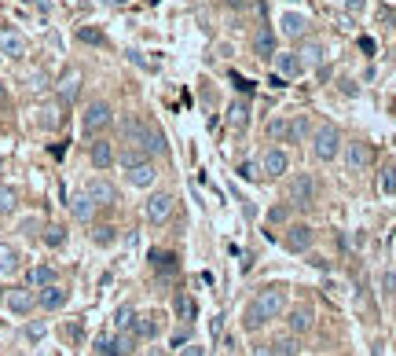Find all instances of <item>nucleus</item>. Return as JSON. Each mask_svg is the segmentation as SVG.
Instances as JSON below:
<instances>
[{
	"instance_id": "nucleus-1",
	"label": "nucleus",
	"mask_w": 396,
	"mask_h": 356,
	"mask_svg": "<svg viewBox=\"0 0 396 356\" xmlns=\"http://www.w3.org/2000/svg\"><path fill=\"white\" fill-rule=\"evenodd\" d=\"M283 309H286V290L283 287H264L261 294L253 298V305L246 309V327L250 331H257V327H264L268 320H275V316H283Z\"/></svg>"
},
{
	"instance_id": "nucleus-2",
	"label": "nucleus",
	"mask_w": 396,
	"mask_h": 356,
	"mask_svg": "<svg viewBox=\"0 0 396 356\" xmlns=\"http://www.w3.org/2000/svg\"><path fill=\"white\" fill-rule=\"evenodd\" d=\"M121 133L132 140V147H140L143 155H165V136L158 133L154 125H143V122H136V118H125L121 122Z\"/></svg>"
},
{
	"instance_id": "nucleus-3",
	"label": "nucleus",
	"mask_w": 396,
	"mask_h": 356,
	"mask_svg": "<svg viewBox=\"0 0 396 356\" xmlns=\"http://www.w3.org/2000/svg\"><path fill=\"white\" fill-rule=\"evenodd\" d=\"M312 151H316L319 162H334L338 151H341V133L334 125H319L316 136H312Z\"/></svg>"
},
{
	"instance_id": "nucleus-4",
	"label": "nucleus",
	"mask_w": 396,
	"mask_h": 356,
	"mask_svg": "<svg viewBox=\"0 0 396 356\" xmlns=\"http://www.w3.org/2000/svg\"><path fill=\"white\" fill-rule=\"evenodd\" d=\"M110 122H114V111H110V103H103V100L89 103V111H84V118H81V125H84V133H89V136L103 133Z\"/></svg>"
},
{
	"instance_id": "nucleus-5",
	"label": "nucleus",
	"mask_w": 396,
	"mask_h": 356,
	"mask_svg": "<svg viewBox=\"0 0 396 356\" xmlns=\"http://www.w3.org/2000/svg\"><path fill=\"white\" fill-rule=\"evenodd\" d=\"M290 202L297 210H308L316 202V180L312 173H297V177L290 180Z\"/></svg>"
},
{
	"instance_id": "nucleus-6",
	"label": "nucleus",
	"mask_w": 396,
	"mask_h": 356,
	"mask_svg": "<svg viewBox=\"0 0 396 356\" xmlns=\"http://www.w3.org/2000/svg\"><path fill=\"white\" fill-rule=\"evenodd\" d=\"M312 239H316V232L308 228V224H294V228L283 235V243H286V250H290V254H305V250H312Z\"/></svg>"
},
{
	"instance_id": "nucleus-7",
	"label": "nucleus",
	"mask_w": 396,
	"mask_h": 356,
	"mask_svg": "<svg viewBox=\"0 0 396 356\" xmlns=\"http://www.w3.org/2000/svg\"><path fill=\"white\" fill-rule=\"evenodd\" d=\"M371 144H363V140H352V144L345 147V166H349V173H363L371 166Z\"/></svg>"
},
{
	"instance_id": "nucleus-8",
	"label": "nucleus",
	"mask_w": 396,
	"mask_h": 356,
	"mask_svg": "<svg viewBox=\"0 0 396 356\" xmlns=\"http://www.w3.org/2000/svg\"><path fill=\"white\" fill-rule=\"evenodd\" d=\"M286 169H290V158H286L283 147H268V151H264V158H261V173H264V177H283Z\"/></svg>"
},
{
	"instance_id": "nucleus-9",
	"label": "nucleus",
	"mask_w": 396,
	"mask_h": 356,
	"mask_svg": "<svg viewBox=\"0 0 396 356\" xmlns=\"http://www.w3.org/2000/svg\"><path fill=\"white\" fill-rule=\"evenodd\" d=\"M0 52H4L8 59H23V56H26V41H23V34H19V30H12V26H0Z\"/></svg>"
},
{
	"instance_id": "nucleus-10",
	"label": "nucleus",
	"mask_w": 396,
	"mask_h": 356,
	"mask_svg": "<svg viewBox=\"0 0 396 356\" xmlns=\"http://www.w3.org/2000/svg\"><path fill=\"white\" fill-rule=\"evenodd\" d=\"M89 199L95 202V206H114L117 202V188L110 184V180H103V177H95V180H89Z\"/></svg>"
},
{
	"instance_id": "nucleus-11",
	"label": "nucleus",
	"mask_w": 396,
	"mask_h": 356,
	"mask_svg": "<svg viewBox=\"0 0 396 356\" xmlns=\"http://www.w3.org/2000/svg\"><path fill=\"white\" fill-rule=\"evenodd\" d=\"M173 195H151L147 199V221L151 224H165L169 217H173Z\"/></svg>"
},
{
	"instance_id": "nucleus-12",
	"label": "nucleus",
	"mask_w": 396,
	"mask_h": 356,
	"mask_svg": "<svg viewBox=\"0 0 396 356\" xmlns=\"http://www.w3.org/2000/svg\"><path fill=\"white\" fill-rule=\"evenodd\" d=\"M8 309H12L15 316H26V312L37 309V294H34V290H26V287L8 290Z\"/></svg>"
},
{
	"instance_id": "nucleus-13",
	"label": "nucleus",
	"mask_w": 396,
	"mask_h": 356,
	"mask_svg": "<svg viewBox=\"0 0 396 356\" xmlns=\"http://www.w3.org/2000/svg\"><path fill=\"white\" fill-rule=\"evenodd\" d=\"M67 290H62L59 283H48V287H40L37 290V305L40 309H48V312H56V309H62V305H67Z\"/></svg>"
},
{
	"instance_id": "nucleus-14",
	"label": "nucleus",
	"mask_w": 396,
	"mask_h": 356,
	"mask_svg": "<svg viewBox=\"0 0 396 356\" xmlns=\"http://www.w3.org/2000/svg\"><path fill=\"white\" fill-rule=\"evenodd\" d=\"M272 59H275V74H279L283 81H294V78H301V74H305L301 59H297V56H290V52H283V56L275 52Z\"/></svg>"
},
{
	"instance_id": "nucleus-15",
	"label": "nucleus",
	"mask_w": 396,
	"mask_h": 356,
	"mask_svg": "<svg viewBox=\"0 0 396 356\" xmlns=\"http://www.w3.org/2000/svg\"><path fill=\"white\" fill-rule=\"evenodd\" d=\"M253 56L257 59H272L275 56V30L272 26H257V34H253Z\"/></svg>"
},
{
	"instance_id": "nucleus-16",
	"label": "nucleus",
	"mask_w": 396,
	"mask_h": 356,
	"mask_svg": "<svg viewBox=\"0 0 396 356\" xmlns=\"http://www.w3.org/2000/svg\"><path fill=\"white\" fill-rule=\"evenodd\" d=\"M154 180H158V169H154V162H147V158L136 162V166L128 169V184H132V188H151Z\"/></svg>"
},
{
	"instance_id": "nucleus-17",
	"label": "nucleus",
	"mask_w": 396,
	"mask_h": 356,
	"mask_svg": "<svg viewBox=\"0 0 396 356\" xmlns=\"http://www.w3.org/2000/svg\"><path fill=\"white\" fill-rule=\"evenodd\" d=\"M78 92H81V70H67L59 78V100L73 103V100H78Z\"/></svg>"
},
{
	"instance_id": "nucleus-18",
	"label": "nucleus",
	"mask_w": 396,
	"mask_h": 356,
	"mask_svg": "<svg viewBox=\"0 0 396 356\" xmlns=\"http://www.w3.org/2000/svg\"><path fill=\"white\" fill-rule=\"evenodd\" d=\"M70 213H73V217H78L81 224H89V221H92L95 202L89 199V191H81V195H73V199H70Z\"/></svg>"
},
{
	"instance_id": "nucleus-19",
	"label": "nucleus",
	"mask_w": 396,
	"mask_h": 356,
	"mask_svg": "<svg viewBox=\"0 0 396 356\" xmlns=\"http://www.w3.org/2000/svg\"><path fill=\"white\" fill-rule=\"evenodd\" d=\"M89 155H92V166H95V169H110V166H114V147L106 144V140H95Z\"/></svg>"
},
{
	"instance_id": "nucleus-20",
	"label": "nucleus",
	"mask_w": 396,
	"mask_h": 356,
	"mask_svg": "<svg viewBox=\"0 0 396 356\" xmlns=\"http://www.w3.org/2000/svg\"><path fill=\"white\" fill-rule=\"evenodd\" d=\"M297 59H301V67H323V45L319 41H308V45H301V52H297Z\"/></svg>"
},
{
	"instance_id": "nucleus-21",
	"label": "nucleus",
	"mask_w": 396,
	"mask_h": 356,
	"mask_svg": "<svg viewBox=\"0 0 396 356\" xmlns=\"http://www.w3.org/2000/svg\"><path fill=\"white\" fill-rule=\"evenodd\" d=\"M246 122H250V103H246V100H235V103L228 107V125H231V129H239V133H242V129H246Z\"/></svg>"
},
{
	"instance_id": "nucleus-22",
	"label": "nucleus",
	"mask_w": 396,
	"mask_h": 356,
	"mask_svg": "<svg viewBox=\"0 0 396 356\" xmlns=\"http://www.w3.org/2000/svg\"><path fill=\"white\" fill-rule=\"evenodd\" d=\"M15 272H19V250L0 243V276H15Z\"/></svg>"
},
{
	"instance_id": "nucleus-23",
	"label": "nucleus",
	"mask_w": 396,
	"mask_h": 356,
	"mask_svg": "<svg viewBox=\"0 0 396 356\" xmlns=\"http://www.w3.org/2000/svg\"><path fill=\"white\" fill-rule=\"evenodd\" d=\"M132 334L136 338H158V316H136V323H132Z\"/></svg>"
},
{
	"instance_id": "nucleus-24",
	"label": "nucleus",
	"mask_w": 396,
	"mask_h": 356,
	"mask_svg": "<svg viewBox=\"0 0 396 356\" xmlns=\"http://www.w3.org/2000/svg\"><path fill=\"white\" fill-rule=\"evenodd\" d=\"M312 323H316L312 309H294V312H290V331H294V334H305V331H312Z\"/></svg>"
},
{
	"instance_id": "nucleus-25",
	"label": "nucleus",
	"mask_w": 396,
	"mask_h": 356,
	"mask_svg": "<svg viewBox=\"0 0 396 356\" xmlns=\"http://www.w3.org/2000/svg\"><path fill=\"white\" fill-rule=\"evenodd\" d=\"M48 283H56V268H51V265L30 268V287H48Z\"/></svg>"
},
{
	"instance_id": "nucleus-26",
	"label": "nucleus",
	"mask_w": 396,
	"mask_h": 356,
	"mask_svg": "<svg viewBox=\"0 0 396 356\" xmlns=\"http://www.w3.org/2000/svg\"><path fill=\"white\" fill-rule=\"evenodd\" d=\"M308 133H312V129H308V118H305V114H297L294 122H290V140H286V144H305Z\"/></svg>"
},
{
	"instance_id": "nucleus-27",
	"label": "nucleus",
	"mask_w": 396,
	"mask_h": 356,
	"mask_svg": "<svg viewBox=\"0 0 396 356\" xmlns=\"http://www.w3.org/2000/svg\"><path fill=\"white\" fill-rule=\"evenodd\" d=\"M283 34L286 37H305V30H308V23H305V19L301 15H283Z\"/></svg>"
},
{
	"instance_id": "nucleus-28",
	"label": "nucleus",
	"mask_w": 396,
	"mask_h": 356,
	"mask_svg": "<svg viewBox=\"0 0 396 356\" xmlns=\"http://www.w3.org/2000/svg\"><path fill=\"white\" fill-rule=\"evenodd\" d=\"M15 206H19V191H15V188H8V184H0V217L15 213Z\"/></svg>"
},
{
	"instance_id": "nucleus-29",
	"label": "nucleus",
	"mask_w": 396,
	"mask_h": 356,
	"mask_svg": "<svg viewBox=\"0 0 396 356\" xmlns=\"http://www.w3.org/2000/svg\"><path fill=\"white\" fill-rule=\"evenodd\" d=\"M268 136L275 140V144H279V140L286 144V140H290V118H272V122H268Z\"/></svg>"
},
{
	"instance_id": "nucleus-30",
	"label": "nucleus",
	"mask_w": 396,
	"mask_h": 356,
	"mask_svg": "<svg viewBox=\"0 0 396 356\" xmlns=\"http://www.w3.org/2000/svg\"><path fill=\"white\" fill-rule=\"evenodd\" d=\"M176 316L180 320H195V312H198V305H195V298H187V294H176Z\"/></svg>"
},
{
	"instance_id": "nucleus-31",
	"label": "nucleus",
	"mask_w": 396,
	"mask_h": 356,
	"mask_svg": "<svg viewBox=\"0 0 396 356\" xmlns=\"http://www.w3.org/2000/svg\"><path fill=\"white\" fill-rule=\"evenodd\" d=\"M132 323H136V309L132 305H121L114 312V327L117 331H132Z\"/></svg>"
},
{
	"instance_id": "nucleus-32",
	"label": "nucleus",
	"mask_w": 396,
	"mask_h": 356,
	"mask_svg": "<svg viewBox=\"0 0 396 356\" xmlns=\"http://www.w3.org/2000/svg\"><path fill=\"white\" fill-rule=\"evenodd\" d=\"M132 349H136V334H132V331H121V334L114 338V356H128Z\"/></svg>"
},
{
	"instance_id": "nucleus-33",
	"label": "nucleus",
	"mask_w": 396,
	"mask_h": 356,
	"mask_svg": "<svg viewBox=\"0 0 396 356\" xmlns=\"http://www.w3.org/2000/svg\"><path fill=\"white\" fill-rule=\"evenodd\" d=\"M151 261L162 276H176V257L173 254H151Z\"/></svg>"
},
{
	"instance_id": "nucleus-34",
	"label": "nucleus",
	"mask_w": 396,
	"mask_h": 356,
	"mask_svg": "<svg viewBox=\"0 0 396 356\" xmlns=\"http://www.w3.org/2000/svg\"><path fill=\"white\" fill-rule=\"evenodd\" d=\"M40 125H45V129H59L62 125V114H59L56 103H48L45 111H40Z\"/></svg>"
},
{
	"instance_id": "nucleus-35",
	"label": "nucleus",
	"mask_w": 396,
	"mask_h": 356,
	"mask_svg": "<svg viewBox=\"0 0 396 356\" xmlns=\"http://www.w3.org/2000/svg\"><path fill=\"white\" fill-rule=\"evenodd\" d=\"M114 239H117V228H110V224H103V228L92 232V243H95V246H110Z\"/></svg>"
},
{
	"instance_id": "nucleus-36",
	"label": "nucleus",
	"mask_w": 396,
	"mask_h": 356,
	"mask_svg": "<svg viewBox=\"0 0 396 356\" xmlns=\"http://www.w3.org/2000/svg\"><path fill=\"white\" fill-rule=\"evenodd\" d=\"M143 158H147V155H143V151H140V147H128V151H125V155H121V166H125V169H132V166H136V162H143Z\"/></svg>"
},
{
	"instance_id": "nucleus-37",
	"label": "nucleus",
	"mask_w": 396,
	"mask_h": 356,
	"mask_svg": "<svg viewBox=\"0 0 396 356\" xmlns=\"http://www.w3.org/2000/svg\"><path fill=\"white\" fill-rule=\"evenodd\" d=\"M95 353H100V356H114V338H110V334H100V338H95Z\"/></svg>"
},
{
	"instance_id": "nucleus-38",
	"label": "nucleus",
	"mask_w": 396,
	"mask_h": 356,
	"mask_svg": "<svg viewBox=\"0 0 396 356\" xmlns=\"http://www.w3.org/2000/svg\"><path fill=\"white\" fill-rule=\"evenodd\" d=\"M382 191H385V195H393V191H396V166H389L382 173Z\"/></svg>"
},
{
	"instance_id": "nucleus-39",
	"label": "nucleus",
	"mask_w": 396,
	"mask_h": 356,
	"mask_svg": "<svg viewBox=\"0 0 396 356\" xmlns=\"http://www.w3.org/2000/svg\"><path fill=\"white\" fill-rule=\"evenodd\" d=\"M272 353H275V356H297V345H294L290 338H286V342L279 338V342L272 345Z\"/></svg>"
},
{
	"instance_id": "nucleus-40",
	"label": "nucleus",
	"mask_w": 396,
	"mask_h": 356,
	"mask_svg": "<svg viewBox=\"0 0 396 356\" xmlns=\"http://www.w3.org/2000/svg\"><path fill=\"white\" fill-rule=\"evenodd\" d=\"M45 331H48V323H40V320L37 323H26V338L30 342H40V338H45Z\"/></svg>"
},
{
	"instance_id": "nucleus-41",
	"label": "nucleus",
	"mask_w": 396,
	"mask_h": 356,
	"mask_svg": "<svg viewBox=\"0 0 396 356\" xmlns=\"http://www.w3.org/2000/svg\"><path fill=\"white\" fill-rule=\"evenodd\" d=\"M62 239H67V232H62L59 224H56V228H48V232H45V243H48V246H62Z\"/></svg>"
},
{
	"instance_id": "nucleus-42",
	"label": "nucleus",
	"mask_w": 396,
	"mask_h": 356,
	"mask_svg": "<svg viewBox=\"0 0 396 356\" xmlns=\"http://www.w3.org/2000/svg\"><path fill=\"white\" fill-rule=\"evenodd\" d=\"M78 37L84 41V45H103V34H100V30H81Z\"/></svg>"
},
{
	"instance_id": "nucleus-43",
	"label": "nucleus",
	"mask_w": 396,
	"mask_h": 356,
	"mask_svg": "<svg viewBox=\"0 0 396 356\" xmlns=\"http://www.w3.org/2000/svg\"><path fill=\"white\" fill-rule=\"evenodd\" d=\"M180 356H206V349H202V345H184Z\"/></svg>"
},
{
	"instance_id": "nucleus-44",
	"label": "nucleus",
	"mask_w": 396,
	"mask_h": 356,
	"mask_svg": "<svg viewBox=\"0 0 396 356\" xmlns=\"http://www.w3.org/2000/svg\"><path fill=\"white\" fill-rule=\"evenodd\" d=\"M382 287H385V294H393V290H396V276L389 272V276H385V279H382Z\"/></svg>"
},
{
	"instance_id": "nucleus-45",
	"label": "nucleus",
	"mask_w": 396,
	"mask_h": 356,
	"mask_svg": "<svg viewBox=\"0 0 396 356\" xmlns=\"http://www.w3.org/2000/svg\"><path fill=\"white\" fill-rule=\"evenodd\" d=\"M286 213H290L286 206H275V210H272V221H286Z\"/></svg>"
},
{
	"instance_id": "nucleus-46",
	"label": "nucleus",
	"mask_w": 396,
	"mask_h": 356,
	"mask_svg": "<svg viewBox=\"0 0 396 356\" xmlns=\"http://www.w3.org/2000/svg\"><path fill=\"white\" fill-rule=\"evenodd\" d=\"M30 81H34V92H40V89H45V74H34Z\"/></svg>"
},
{
	"instance_id": "nucleus-47",
	"label": "nucleus",
	"mask_w": 396,
	"mask_h": 356,
	"mask_svg": "<svg viewBox=\"0 0 396 356\" xmlns=\"http://www.w3.org/2000/svg\"><path fill=\"white\" fill-rule=\"evenodd\" d=\"M4 103H8V85L0 81V107H4Z\"/></svg>"
},
{
	"instance_id": "nucleus-48",
	"label": "nucleus",
	"mask_w": 396,
	"mask_h": 356,
	"mask_svg": "<svg viewBox=\"0 0 396 356\" xmlns=\"http://www.w3.org/2000/svg\"><path fill=\"white\" fill-rule=\"evenodd\" d=\"M363 8V0H349V12H360Z\"/></svg>"
},
{
	"instance_id": "nucleus-49",
	"label": "nucleus",
	"mask_w": 396,
	"mask_h": 356,
	"mask_svg": "<svg viewBox=\"0 0 396 356\" xmlns=\"http://www.w3.org/2000/svg\"><path fill=\"white\" fill-rule=\"evenodd\" d=\"M253 356H275L272 349H253Z\"/></svg>"
},
{
	"instance_id": "nucleus-50",
	"label": "nucleus",
	"mask_w": 396,
	"mask_h": 356,
	"mask_svg": "<svg viewBox=\"0 0 396 356\" xmlns=\"http://www.w3.org/2000/svg\"><path fill=\"white\" fill-rule=\"evenodd\" d=\"M147 356H169L165 349H147Z\"/></svg>"
},
{
	"instance_id": "nucleus-51",
	"label": "nucleus",
	"mask_w": 396,
	"mask_h": 356,
	"mask_svg": "<svg viewBox=\"0 0 396 356\" xmlns=\"http://www.w3.org/2000/svg\"><path fill=\"white\" fill-rule=\"evenodd\" d=\"M0 301H4V290H0Z\"/></svg>"
}]
</instances>
